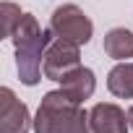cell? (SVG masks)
Returning a JSON list of instances; mask_svg holds the SVG:
<instances>
[{"label": "cell", "instance_id": "cell-1", "mask_svg": "<svg viewBox=\"0 0 133 133\" xmlns=\"http://www.w3.org/2000/svg\"><path fill=\"white\" fill-rule=\"evenodd\" d=\"M11 42L16 47V68L21 84L37 86L44 76L42 65H44V52L52 44V29H42L31 13H24L11 34Z\"/></svg>", "mask_w": 133, "mask_h": 133}, {"label": "cell", "instance_id": "cell-11", "mask_svg": "<svg viewBox=\"0 0 133 133\" xmlns=\"http://www.w3.org/2000/svg\"><path fill=\"white\" fill-rule=\"evenodd\" d=\"M128 120H130V128H133V107L128 110Z\"/></svg>", "mask_w": 133, "mask_h": 133}, {"label": "cell", "instance_id": "cell-4", "mask_svg": "<svg viewBox=\"0 0 133 133\" xmlns=\"http://www.w3.org/2000/svg\"><path fill=\"white\" fill-rule=\"evenodd\" d=\"M81 65V52H78V44L73 42H65V39H55L47 52H44V78L50 81H63L71 71H76Z\"/></svg>", "mask_w": 133, "mask_h": 133}, {"label": "cell", "instance_id": "cell-5", "mask_svg": "<svg viewBox=\"0 0 133 133\" xmlns=\"http://www.w3.org/2000/svg\"><path fill=\"white\" fill-rule=\"evenodd\" d=\"M34 120L29 117V107L16 99L13 89H0V133H29Z\"/></svg>", "mask_w": 133, "mask_h": 133}, {"label": "cell", "instance_id": "cell-7", "mask_svg": "<svg viewBox=\"0 0 133 133\" xmlns=\"http://www.w3.org/2000/svg\"><path fill=\"white\" fill-rule=\"evenodd\" d=\"M60 89L68 94L73 102L84 104L86 99H91V94H94V89H97L94 71H91V68H84V65H78L76 71H71L68 76L60 81Z\"/></svg>", "mask_w": 133, "mask_h": 133}, {"label": "cell", "instance_id": "cell-8", "mask_svg": "<svg viewBox=\"0 0 133 133\" xmlns=\"http://www.w3.org/2000/svg\"><path fill=\"white\" fill-rule=\"evenodd\" d=\"M107 89L117 99H133V63H117L107 73Z\"/></svg>", "mask_w": 133, "mask_h": 133}, {"label": "cell", "instance_id": "cell-3", "mask_svg": "<svg viewBox=\"0 0 133 133\" xmlns=\"http://www.w3.org/2000/svg\"><path fill=\"white\" fill-rule=\"evenodd\" d=\"M50 29L57 39H65V42H73V44H89L91 34H94V24L91 18L73 3H65L60 8L52 11L50 16Z\"/></svg>", "mask_w": 133, "mask_h": 133}, {"label": "cell", "instance_id": "cell-9", "mask_svg": "<svg viewBox=\"0 0 133 133\" xmlns=\"http://www.w3.org/2000/svg\"><path fill=\"white\" fill-rule=\"evenodd\" d=\"M104 52L112 57V60H128V57H133V34L128 31V29H123V26H117V29H110L107 34H104Z\"/></svg>", "mask_w": 133, "mask_h": 133}, {"label": "cell", "instance_id": "cell-2", "mask_svg": "<svg viewBox=\"0 0 133 133\" xmlns=\"http://www.w3.org/2000/svg\"><path fill=\"white\" fill-rule=\"evenodd\" d=\"M34 133H89V112L63 89L47 91L34 115Z\"/></svg>", "mask_w": 133, "mask_h": 133}, {"label": "cell", "instance_id": "cell-6", "mask_svg": "<svg viewBox=\"0 0 133 133\" xmlns=\"http://www.w3.org/2000/svg\"><path fill=\"white\" fill-rule=\"evenodd\" d=\"M89 125H91V133H128L130 130V120L125 110H120L112 102L94 104L89 112Z\"/></svg>", "mask_w": 133, "mask_h": 133}, {"label": "cell", "instance_id": "cell-10", "mask_svg": "<svg viewBox=\"0 0 133 133\" xmlns=\"http://www.w3.org/2000/svg\"><path fill=\"white\" fill-rule=\"evenodd\" d=\"M21 16H24V11H21L16 3H11V0H3V3H0V21H3V37H11V34H13V29H16V24L21 21Z\"/></svg>", "mask_w": 133, "mask_h": 133}]
</instances>
